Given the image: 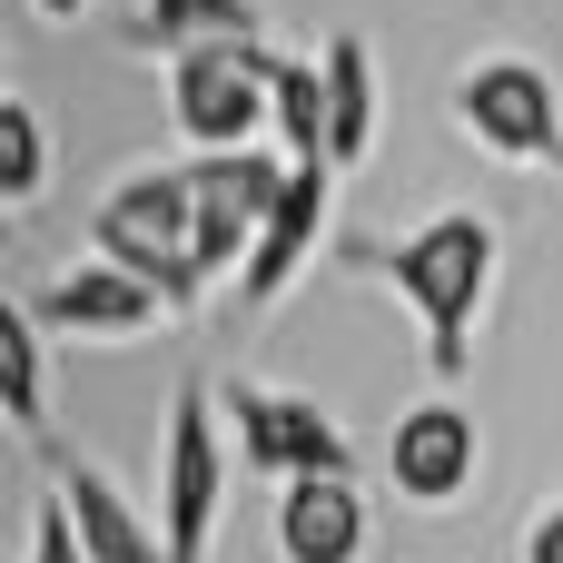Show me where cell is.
Returning <instances> with one entry per match:
<instances>
[{"instance_id": "3", "label": "cell", "mask_w": 563, "mask_h": 563, "mask_svg": "<svg viewBox=\"0 0 563 563\" xmlns=\"http://www.w3.org/2000/svg\"><path fill=\"white\" fill-rule=\"evenodd\" d=\"M267 79H277V59L257 49V30H247V40H178V69H168V119H178V139H198V148L257 139Z\"/></svg>"}, {"instance_id": "20", "label": "cell", "mask_w": 563, "mask_h": 563, "mask_svg": "<svg viewBox=\"0 0 563 563\" xmlns=\"http://www.w3.org/2000/svg\"><path fill=\"white\" fill-rule=\"evenodd\" d=\"M30 10H40V20H79L89 0H30Z\"/></svg>"}, {"instance_id": "19", "label": "cell", "mask_w": 563, "mask_h": 563, "mask_svg": "<svg viewBox=\"0 0 563 563\" xmlns=\"http://www.w3.org/2000/svg\"><path fill=\"white\" fill-rule=\"evenodd\" d=\"M525 563H563V505L534 525V534H525Z\"/></svg>"}, {"instance_id": "2", "label": "cell", "mask_w": 563, "mask_h": 563, "mask_svg": "<svg viewBox=\"0 0 563 563\" xmlns=\"http://www.w3.org/2000/svg\"><path fill=\"white\" fill-rule=\"evenodd\" d=\"M89 238H99V257H119L129 277H148L168 307H198L208 267L188 257V168H139V178H119V188L99 198Z\"/></svg>"}, {"instance_id": "6", "label": "cell", "mask_w": 563, "mask_h": 563, "mask_svg": "<svg viewBox=\"0 0 563 563\" xmlns=\"http://www.w3.org/2000/svg\"><path fill=\"white\" fill-rule=\"evenodd\" d=\"M218 416H208V386H178L168 406V495H158V544L168 563H208V534H218Z\"/></svg>"}, {"instance_id": "14", "label": "cell", "mask_w": 563, "mask_h": 563, "mask_svg": "<svg viewBox=\"0 0 563 563\" xmlns=\"http://www.w3.org/2000/svg\"><path fill=\"white\" fill-rule=\"evenodd\" d=\"M40 346H49V336H40V317L0 297V416H10L20 435H40V426H49V356H40Z\"/></svg>"}, {"instance_id": "18", "label": "cell", "mask_w": 563, "mask_h": 563, "mask_svg": "<svg viewBox=\"0 0 563 563\" xmlns=\"http://www.w3.org/2000/svg\"><path fill=\"white\" fill-rule=\"evenodd\" d=\"M30 563H89L79 525H69V505H40V525H30Z\"/></svg>"}, {"instance_id": "12", "label": "cell", "mask_w": 563, "mask_h": 563, "mask_svg": "<svg viewBox=\"0 0 563 563\" xmlns=\"http://www.w3.org/2000/svg\"><path fill=\"white\" fill-rule=\"evenodd\" d=\"M49 465H59V505H69V525H79L89 563H168V544L129 515V495H119L89 455H49Z\"/></svg>"}, {"instance_id": "11", "label": "cell", "mask_w": 563, "mask_h": 563, "mask_svg": "<svg viewBox=\"0 0 563 563\" xmlns=\"http://www.w3.org/2000/svg\"><path fill=\"white\" fill-rule=\"evenodd\" d=\"M277 554L287 563H366V495H356V475H287Z\"/></svg>"}, {"instance_id": "9", "label": "cell", "mask_w": 563, "mask_h": 563, "mask_svg": "<svg viewBox=\"0 0 563 563\" xmlns=\"http://www.w3.org/2000/svg\"><path fill=\"white\" fill-rule=\"evenodd\" d=\"M30 317L59 327V336H148V327L168 317V297H158L148 277H129L119 257H89V267H69Z\"/></svg>"}, {"instance_id": "5", "label": "cell", "mask_w": 563, "mask_h": 563, "mask_svg": "<svg viewBox=\"0 0 563 563\" xmlns=\"http://www.w3.org/2000/svg\"><path fill=\"white\" fill-rule=\"evenodd\" d=\"M218 406H228V426H238V445H247V465L257 475H356V445L336 435V416L327 406H307V396H277V386H218Z\"/></svg>"}, {"instance_id": "16", "label": "cell", "mask_w": 563, "mask_h": 563, "mask_svg": "<svg viewBox=\"0 0 563 563\" xmlns=\"http://www.w3.org/2000/svg\"><path fill=\"white\" fill-rule=\"evenodd\" d=\"M267 119L287 129V158H327V79H317V69L277 59V79H267Z\"/></svg>"}, {"instance_id": "10", "label": "cell", "mask_w": 563, "mask_h": 563, "mask_svg": "<svg viewBox=\"0 0 563 563\" xmlns=\"http://www.w3.org/2000/svg\"><path fill=\"white\" fill-rule=\"evenodd\" d=\"M386 475H396V495H416V505H455V495L475 485V416H455L445 396L416 406V416H396Z\"/></svg>"}, {"instance_id": "1", "label": "cell", "mask_w": 563, "mask_h": 563, "mask_svg": "<svg viewBox=\"0 0 563 563\" xmlns=\"http://www.w3.org/2000/svg\"><path fill=\"white\" fill-rule=\"evenodd\" d=\"M346 267L406 287V307L426 317L435 376L455 386V376H465V327H475V307H485V287H495V228H485L475 208H445V218H426L416 238H346Z\"/></svg>"}, {"instance_id": "15", "label": "cell", "mask_w": 563, "mask_h": 563, "mask_svg": "<svg viewBox=\"0 0 563 563\" xmlns=\"http://www.w3.org/2000/svg\"><path fill=\"white\" fill-rule=\"evenodd\" d=\"M257 30V0H148L129 20V40L148 49H178V40H247Z\"/></svg>"}, {"instance_id": "17", "label": "cell", "mask_w": 563, "mask_h": 563, "mask_svg": "<svg viewBox=\"0 0 563 563\" xmlns=\"http://www.w3.org/2000/svg\"><path fill=\"white\" fill-rule=\"evenodd\" d=\"M49 178V129L30 99H0V198H40Z\"/></svg>"}, {"instance_id": "7", "label": "cell", "mask_w": 563, "mask_h": 563, "mask_svg": "<svg viewBox=\"0 0 563 563\" xmlns=\"http://www.w3.org/2000/svg\"><path fill=\"white\" fill-rule=\"evenodd\" d=\"M455 109L495 158H563V99L534 59H475Z\"/></svg>"}, {"instance_id": "4", "label": "cell", "mask_w": 563, "mask_h": 563, "mask_svg": "<svg viewBox=\"0 0 563 563\" xmlns=\"http://www.w3.org/2000/svg\"><path fill=\"white\" fill-rule=\"evenodd\" d=\"M277 188H287V158L247 148V139H238V148H198V168H188V257H198L208 277L238 267Z\"/></svg>"}, {"instance_id": "13", "label": "cell", "mask_w": 563, "mask_h": 563, "mask_svg": "<svg viewBox=\"0 0 563 563\" xmlns=\"http://www.w3.org/2000/svg\"><path fill=\"white\" fill-rule=\"evenodd\" d=\"M317 79H327V168H346V158L376 148V59H366V40L336 30L327 59H317Z\"/></svg>"}, {"instance_id": "8", "label": "cell", "mask_w": 563, "mask_h": 563, "mask_svg": "<svg viewBox=\"0 0 563 563\" xmlns=\"http://www.w3.org/2000/svg\"><path fill=\"white\" fill-rule=\"evenodd\" d=\"M317 228H327V158H287V188L267 198V218H257V238L238 257L247 307H277V287L297 277V257L317 247Z\"/></svg>"}]
</instances>
